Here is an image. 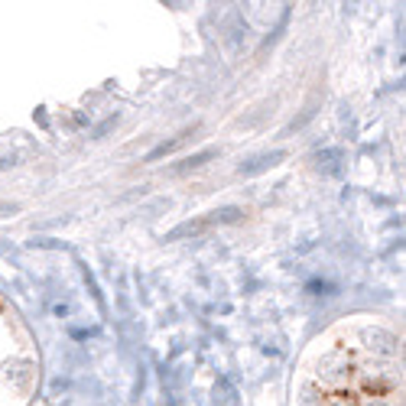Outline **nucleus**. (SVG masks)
I'll use <instances>...</instances> for the list:
<instances>
[{"instance_id": "obj_1", "label": "nucleus", "mask_w": 406, "mask_h": 406, "mask_svg": "<svg viewBox=\"0 0 406 406\" xmlns=\"http://www.w3.org/2000/svg\"><path fill=\"white\" fill-rule=\"evenodd\" d=\"M286 160V153L283 150H273V153H260V156H254V160L241 162V175H257V173H267V169H273L277 162Z\"/></svg>"}, {"instance_id": "obj_2", "label": "nucleus", "mask_w": 406, "mask_h": 406, "mask_svg": "<svg viewBox=\"0 0 406 406\" xmlns=\"http://www.w3.org/2000/svg\"><path fill=\"white\" fill-rule=\"evenodd\" d=\"M215 156H218V150H202V153H195V156H189V160H179L173 173H189V169H198L202 162H211Z\"/></svg>"}, {"instance_id": "obj_3", "label": "nucleus", "mask_w": 406, "mask_h": 406, "mask_svg": "<svg viewBox=\"0 0 406 406\" xmlns=\"http://www.w3.org/2000/svg\"><path fill=\"white\" fill-rule=\"evenodd\" d=\"M299 406H322V400H315L312 387H306V394H302V403Z\"/></svg>"}, {"instance_id": "obj_4", "label": "nucleus", "mask_w": 406, "mask_h": 406, "mask_svg": "<svg viewBox=\"0 0 406 406\" xmlns=\"http://www.w3.org/2000/svg\"><path fill=\"white\" fill-rule=\"evenodd\" d=\"M17 209H20V205H13V202H0V215H13Z\"/></svg>"}, {"instance_id": "obj_5", "label": "nucleus", "mask_w": 406, "mask_h": 406, "mask_svg": "<svg viewBox=\"0 0 406 406\" xmlns=\"http://www.w3.org/2000/svg\"><path fill=\"white\" fill-rule=\"evenodd\" d=\"M374 406H383V403H374Z\"/></svg>"}]
</instances>
